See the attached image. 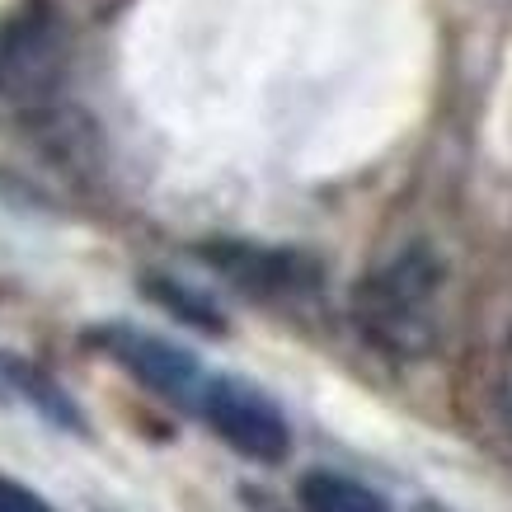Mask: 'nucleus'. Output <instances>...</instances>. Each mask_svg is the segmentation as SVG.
I'll return each mask as SVG.
<instances>
[{"mask_svg": "<svg viewBox=\"0 0 512 512\" xmlns=\"http://www.w3.org/2000/svg\"><path fill=\"white\" fill-rule=\"evenodd\" d=\"M437 296H442V259L423 240L390 254L357 292V320L367 339L395 357H414L433 343Z\"/></svg>", "mask_w": 512, "mask_h": 512, "instance_id": "1", "label": "nucleus"}, {"mask_svg": "<svg viewBox=\"0 0 512 512\" xmlns=\"http://www.w3.org/2000/svg\"><path fill=\"white\" fill-rule=\"evenodd\" d=\"M66 62H71L66 29L52 10L33 5L0 19V99L5 104H19V109L47 104L62 90Z\"/></svg>", "mask_w": 512, "mask_h": 512, "instance_id": "2", "label": "nucleus"}, {"mask_svg": "<svg viewBox=\"0 0 512 512\" xmlns=\"http://www.w3.org/2000/svg\"><path fill=\"white\" fill-rule=\"evenodd\" d=\"M198 409L212 423V433L231 451H240L245 461L282 466L292 456V428L282 419V409L245 376H207Z\"/></svg>", "mask_w": 512, "mask_h": 512, "instance_id": "3", "label": "nucleus"}, {"mask_svg": "<svg viewBox=\"0 0 512 512\" xmlns=\"http://www.w3.org/2000/svg\"><path fill=\"white\" fill-rule=\"evenodd\" d=\"M90 343H99V348H104L123 372L137 376L146 390H156V395H165V400H174V404H198L207 376H202L198 357L188 353V348L160 339V334H146V329H132V325L94 329Z\"/></svg>", "mask_w": 512, "mask_h": 512, "instance_id": "4", "label": "nucleus"}, {"mask_svg": "<svg viewBox=\"0 0 512 512\" xmlns=\"http://www.w3.org/2000/svg\"><path fill=\"white\" fill-rule=\"evenodd\" d=\"M202 259H212L217 273L245 287L254 296H292L315 287V264L287 249H259V245H207Z\"/></svg>", "mask_w": 512, "mask_h": 512, "instance_id": "5", "label": "nucleus"}, {"mask_svg": "<svg viewBox=\"0 0 512 512\" xmlns=\"http://www.w3.org/2000/svg\"><path fill=\"white\" fill-rule=\"evenodd\" d=\"M301 512H390V503L362 480H348L339 470H311L296 484Z\"/></svg>", "mask_w": 512, "mask_h": 512, "instance_id": "6", "label": "nucleus"}, {"mask_svg": "<svg viewBox=\"0 0 512 512\" xmlns=\"http://www.w3.org/2000/svg\"><path fill=\"white\" fill-rule=\"evenodd\" d=\"M5 395H19V400H29L43 419L62 423V428H85V419L76 414V404L62 395V386H52L43 372H33L29 362H19V357L0 353V400Z\"/></svg>", "mask_w": 512, "mask_h": 512, "instance_id": "7", "label": "nucleus"}, {"mask_svg": "<svg viewBox=\"0 0 512 512\" xmlns=\"http://www.w3.org/2000/svg\"><path fill=\"white\" fill-rule=\"evenodd\" d=\"M146 292L156 296V301H165L174 315H184L188 325H198V329H212V334H221V315L212 311V301H202V296H193L184 287V282H174V278H151L146 282Z\"/></svg>", "mask_w": 512, "mask_h": 512, "instance_id": "8", "label": "nucleus"}, {"mask_svg": "<svg viewBox=\"0 0 512 512\" xmlns=\"http://www.w3.org/2000/svg\"><path fill=\"white\" fill-rule=\"evenodd\" d=\"M0 512H57L47 498H38L29 484H15L0 475Z\"/></svg>", "mask_w": 512, "mask_h": 512, "instance_id": "9", "label": "nucleus"}]
</instances>
